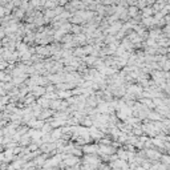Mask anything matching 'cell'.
<instances>
[{
	"instance_id": "cell-1",
	"label": "cell",
	"mask_w": 170,
	"mask_h": 170,
	"mask_svg": "<svg viewBox=\"0 0 170 170\" xmlns=\"http://www.w3.org/2000/svg\"><path fill=\"white\" fill-rule=\"evenodd\" d=\"M77 162V158L75 157H68V160L64 161V165H75Z\"/></svg>"
}]
</instances>
